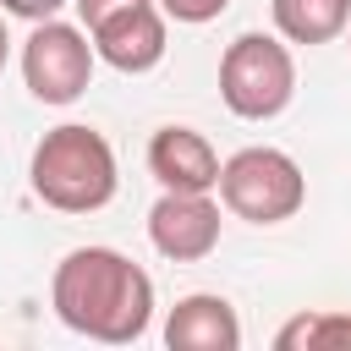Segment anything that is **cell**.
Instances as JSON below:
<instances>
[{
    "label": "cell",
    "instance_id": "1",
    "mask_svg": "<svg viewBox=\"0 0 351 351\" xmlns=\"http://www.w3.org/2000/svg\"><path fill=\"white\" fill-rule=\"evenodd\" d=\"M55 318L99 346H132L154 324V280L115 247H71L49 280Z\"/></svg>",
    "mask_w": 351,
    "mask_h": 351
},
{
    "label": "cell",
    "instance_id": "2",
    "mask_svg": "<svg viewBox=\"0 0 351 351\" xmlns=\"http://www.w3.org/2000/svg\"><path fill=\"white\" fill-rule=\"evenodd\" d=\"M27 181H33V197L49 203L55 214H99L115 197L121 170H115V148L99 126L60 121L38 137V148L27 159Z\"/></svg>",
    "mask_w": 351,
    "mask_h": 351
},
{
    "label": "cell",
    "instance_id": "3",
    "mask_svg": "<svg viewBox=\"0 0 351 351\" xmlns=\"http://www.w3.org/2000/svg\"><path fill=\"white\" fill-rule=\"evenodd\" d=\"M219 99L236 121H274L296 99V55L280 33H241L219 55Z\"/></svg>",
    "mask_w": 351,
    "mask_h": 351
},
{
    "label": "cell",
    "instance_id": "4",
    "mask_svg": "<svg viewBox=\"0 0 351 351\" xmlns=\"http://www.w3.org/2000/svg\"><path fill=\"white\" fill-rule=\"evenodd\" d=\"M219 203L247 225H285L307 203V176L285 148H241L219 165Z\"/></svg>",
    "mask_w": 351,
    "mask_h": 351
},
{
    "label": "cell",
    "instance_id": "5",
    "mask_svg": "<svg viewBox=\"0 0 351 351\" xmlns=\"http://www.w3.org/2000/svg\"><path fill=\"white\" fill-rule=\"evenodd\" d=\"M93 60L99 55H93L88 27L49 16V22H33V33L22 44V82H27V93L38 104H55L60 110V104H77L88 93Z\"/></svg>",
    "mask_w": 351,
    "mask_h": 351
},
{
    "label": "cell",
    "instance_id": "6",
    "mask_svg": "<svg viewBox=\"0 0 351 351\" xmlns=\"http://www.w3.org/2000/svg\"><path fill=\"white\" fill-rule=\"evenodd\" d=\"M148 241L170 263H203L219 247L214 192H159V203L148 208Z\"/></svg>",
    "mask_w": 351,
    "mask_h": 351
},
{
    "label": "cell",
    "instance_id": "7",
    "mask_svg": "<svg viewBox=\"0 0 351 351\" xmlns=\"http://www.w3.org/2000/svg\"><path fill=\"white\" fill-rule=\"evenodd\" d=\"M88 38H93V55H99L104 66H115V71H126V77H143V71H154V66L165 60V49H170V16L148 0V5H132V11L88 27Z\"/></svg>",
    "mask_w": 351,
    "mask_h": 351
},
{
    "label": "cell",
    "instance_id": "8",
    "mask_svg": "<svg viewBox=\"0 0 351 351\" xmlns=\"http://www.w3.org/2000/svg\"><path fill=\"white\" fill-rule=\"evenodd\" d=\"M148 176L165 192H214L219 186V154L197 126H159L148 137Z\"/></svg>",
    "mask_w": 351,
    "mask_h": 351
},
{
    "label": "cell",
    "instance_id": "9",
    "mask_svg": "<svg viewBox=\"0 0 351 351\" xmlns=\"http://www.w3.org/2000/svg\"><path fill=\"white\" fill-rule=\"evenodd\" d=\"M165 346L170 351H236L241 346V318L225 296L192 291L170 307L165 318Z\"/></svg>",
    "mask_w": 351,
    "mask_h": 351
},
{
    "label": "cell",
    "instance_id": "10",
    "mask_svg": "<svg viewBox=\"0 0 351 351\" xmlns=\"http://www.w3.org/2000/svg\"><path fill=\"white\" fill-rule=\"evenodd\" d=\"M274 33L285 44H329L351 22V0H269Z\"/></svg>",
    "mask_w": 351,
    "mask_h": 351
},
{
    "label": "cell",
    "instance_id": "11",
    "mask_svg": "<svg viewBox=\"0 0 351 351\" xmlns=\"http://www.w3.org/2000/svg\"><path fill=\"white\" fill-rule=\"evenodd\" d=\"M280 351H351V313H302L274 335Z\"/></svg>",
    "mask_w": 351,
    "mask_h": 351
},
{
    "label": "cell",
    "instance_id": "12",
    "mask_svg": "<svg viewBox=\"0 0 351 351\" xmlns=\"http://www.w3.org/2000/svg\"><path fill=\"white\" fill-rule=\"evenodd\" d=\"M170 22H186V27H203V22H214V16H225V5L230 0H154Z\"/></svg>",
    "mask_w": 351,
    "mask_h": 351
},
{
    "label": "cell",
    "instance_id": "13",
    "mask_svg": "<svg viewBox=\"0 0 351 351\" xmlns=\"http://www.w3.org/2000/svg\"><path fill=\"white\" fill-rule=\"evenodd\" d=\"M71 5H77L82 27H99V22H110V16L132 11V5H148V0H71Z\"/></svg>",
    "mask_w": 351,
    "mask_h": 351
},
{
    "label": "cell",
    "instance_id": "14",
    "mask_svg": "<svg viewBox=\"0 0 351 351\" xmlns=\"http://www.w3.org/2000/svg\"><path fill=\"white\" fill-rule=\"evenodd\" d=\"M60 5H66V0H0V11H5V16H22V22H49Z\"/></svg>",
    "mask_w": 351,
    "mask_h": 351
},
{
    "label": "cell",
    "instance_id": "15",
    "mask_svg": "<svg viewBox=\"0 0 351 351\" xmlns=\"http://www.w3.org/2000/svg\"><path fill=\"white\" fill-rule=\"evenodd\" d=\"M5 60H11V33H5V22H0V71H5Z\"/></svg>",
    "mask_w": 351,
    "mask_h": 351
},
{
    "label": "cell",
    "instance_id": "16",
    "mask_svg": "<svg viewBox=\"0 0 351 351\" xmlns=\"http://www.w3.org/2000/svg\"><path fill=\"white\" fill-rule=\"evenodd\" d=\"M346 33H351V22H346Z\"/></svg>",
    "mask_w": 351,
    "mask_h": 351
}]
</instances>
